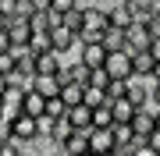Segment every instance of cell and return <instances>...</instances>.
<instances>
[{"label": "cell", "instance_id": "d6986e66", "mask_svg": "<svg viewBox=\"0 0 160 156\" xmlns=\"http://www.w3.org/2000/svg\"><path fill=\"white\" fill-rule=\"evenodd\" d=\"M0 71L4 75H14L18 71V53L14 50H0Z\"/></svg>", "mask_w": 160, "mask_h": 156}, {"label": "cell", "instance_id": "4fadbf2b", "mask_svg": "<svg viewBox=\"0 0 160 156\" xmlns=\"http://www.w3.org/2000/svg\"><path fill=\"white\" fill-rule=\"evenodd\" d=\"M110 110H114V121H132L135 110H139V103L132 96H121V99H110Z\"/></svg>", "mask_w": 160, "mask_h": 156}, {"label": "cell", "instance_id": "d4e9b609", "mask_svg": "<svg viewBox=\"0 0 160 156\" xmlns=\"http://www.w3.org/2000/svg\"><path fill=\"white\" fill-rule=\"evenodd\" d=\"M149 96H153L157 103H160V82H153V78H149Z\"/></svg>", "mask_w": 160, "mask_h": 156}, {"label": "cell", "instance_id": "9c48e42d", "mask_svg": "<svg viewBox=\"0 0 160 156\" xmlns=\"http://www.w3.org/2000/svg\"><path fill=\"white\" fill-rule=\"evenodd\" d=\"M29 89H36V92H43L46 99H50V96H57V92H61V78H57V75H43V71H36Z\"/></svg>", "mask_w": 160, "mask_h": 156}, {"label": "cell", "instance_id": "603a6c76", "mask_svg": "<svg viewBox=\"0 0 160 156\" xmlns=\"http://www.w3.org/2000/svg\"><path fill=\"white\" fill-rule=\"evenodd\" d=\"M0 50H11V32H7V25H0Z\"/></svg>", "mask_w": 160, "mask_h": 156}, {"label": "cell", "instance_id": "5b68a950", "mask_svg": "<svg viewBox=\"0 0 160 156\" xmlns=\"http://www.w3.org/2000/svg\"><path fill=\"white\" fill-rule=\"evenodd\" d=\"M114 128H96L89 131V153H114Z\"/></svg>", "mask_w": 160, "mask_h": 156}, {"label": "cell", "instance_id": "83f0119b", "mask_svg": "<svg viewBox=\"0 0 160 156\" xmlns=\"http://www.w3.org/2000/svg\"><path fill=\"white\" fill-rule=\"evenodd\" d=\"M4 89H7V75L0 71V96H4Z\"/></svg>", "mask_w": 160, "mask_h": 156}, {"label": "cell", "instance_id": "ac0fdd59", "mask_svg": "<svg viewBox=\"0 0 160 156\" xmlns=\"http://www.w3.org/2000/svg\"><path fill=\"white\" fill-rule=\"evenodd\" d=\"M64 114H68V103H64L61 96H50V99H46V117L57 121V117H64Z\"/></svg>", "mask_w": 160, "mask_h": 156}, {"label": "cell", "instance_id": "5bb4252c", "mask_svg": "<svg viewBox=\"0 0 160 156\" xmlns=\"http://www.w3.org/2000/svg\"><path fill=\"white\" fill-rule=\"evenodd\" d=\"M64 117H68L75 128H89V124H92V106H89V103H75V106H68Z\"/></svg>", "mask_w": 160, "mask_h": 156}, {"label": "cell", "instance_id": "2e32d148", "mask_svg": "<svg viewBox=\"0 0 160 156\" xmlns=\"http://www.w3.org/2000/svg\"><path fill=\"white\" fill-rule=\"evenodd\" d=\"M68 106H75V103H82V85L78 82H61V92H57Z\"/></svg>", "mask_w": 160, "mask_h": 156}, {"label": "cell", "instance_id": "7a4b0ae2", "mask_svg": "<svg viewBox=\"0 0 160 156\" xmlns=\"http://www.w3.org/2000/svg\"><path fill=\"white\" fill-rule=\"evenodd\" d=\"M110 78H128L132 75V50H107V60H103Z\"/></svg>", "mask_w": 160, "mask_h": 156}, {"label": "cell", "instance_id": "7402d4cb", "mask_svg": "<svg viewBox=\"0 0 160 156\" xmlns=\"http://www.w3.org/2000/svg\"><path fill=\"white\" fill-rule=\"evenodd\" d=\"M7 139H11V121H7V117H0V145H4Z\"/></svg>", "mask_w": 160, "mask_h": 156}, {"label": "cell", "instance_id": "4316f807", "mask_svg": "<svg viewBox=\"0 0 160 156\" xmlns=\"http://www.w3.org/2000/svg\"><path fill=\"white\" fill-rule=\"evenodd\" d=\"M149 78H153V82H160V60L153 64V75H149Z\"/></svg>", "mask_w": 160, "mask_h": 156}, {"label": "cell", "instance_id": "52a82bcc", "mask_svg": "<svg viewBox=\"0 0 160 156\" xmlns=\"http://www.w3.org/2000/svg\"><path fill=\"white\" fill-rule=\"evenodd\" d=\"M64 60H68L64 53H57V50H43V53H36V71H43V75H57Z\"/></svg>", "mask_w": 160, "mask_h": 156}, {"label": "cell", "instance_id": "8fae6325", "mask_svg": "<svg viewBox=\"0 0 160 156\" xmlns=\"http://www.w3.org/2000/svg\"><path fill=\"white\" fill-rule=\"evenodd\" d=\"M157 128V117L149 114V110L139 106L135 110V117H132V131H135V139H149V131Z\"/></svg>", "mask_w": 160, "mask_h": 156}, {"label": "cell", "instance_id": "ffe728a7", "mask_svg": "<svg viewBox=\"0 0 160 156\" xmlns=\"http://www.w3.org/2000/svg\"><path fill=\"white\" fill-rule=\"evenodd\" d=\"M75 7H78V0H50V11H57L61 18H64V14H71Z\"/></svg>", "mask_w": 160, "mask_h": 156}, {"label": "cell", "instance_id": "f1b7e54d", "mask_svg": "<svg viewBox=\"0 0 160 156\" xmlns=\"http://www.w3.org/2000/svg\"><path fill=\"white\" fill-rule=\"evenodd\" d=\"M0 25H7V18H4V11H0Z\"/></svg>", "mask_w": 160, "mask_h": 156}, {"label": "cell", "instance_id": "ba28073f", "mask_svg": "<svg viewBox=\"0 0 160 156\" xmlns=\"http://www.w3.org/2000/svg\"><path fill=\"white\" fill-rule=\"evenodd\" d=\"M153 64H157L153 50H132V75L149 78V75H153Z\"/></svg>", "mask_w": 160, "mask_h": 156}, {"label": "cell", "instance_id": "f546056e", "mask_svg": "<svg viewBox=\"0 0 160 156\" xmlns=\"http://www.w3.org/2000/svg\"><path fill=\"white\" fill-rule=\"evenodd\" d=\"M0 110H4V99H0Z\"/></svg>", "mask_w": 160, "mask_h": 156}, {"label": "cell", "instance_id": "44dd1931", "mask_svg": "<svg viewBox=\"0 0 160 156\" xmlns=\"http://www.w3.org/2000/svg\"><path fill=\"white\" fill-rule=\"evenodd\" d=\"M149 149H153V156H160V128H153V131H149Z\"/></svg>", "mask_w": 160, "mask_h": 156}, {"label": "cell", "instance_id": "277c9868", "mask_svg": "<svg viewBox=\"0 0 160 156\" xmlns=\"http://www.w3.org/2000/svg\"><path fill=\"white\" fill-rule=\"evenodd\" d=\"M89 131H92V124H89V128H71V135L57 145V149L68 153V156H71V153H89Z\"/></svg>", "mask_w": 160, "mask_h": 156}, {"label": "cell", "instance_id": "3957f363", "mask_svg": "<svg viewBox=\"0 0 160 156\" xmlns=\"http://www.w3.org/2000/svg\"><path fill=\"white\" fill-rule=\"evenodd\" d=\"M153 25H146V21H132L128 25V46L125 50H149V43H153Z\"/></svg>", "mask_w": 160, "mask_h": 156}, {"label": "cell", "instance_id": "30bf717a", "mask_svg": "<svg viewBox=\"0 0 160 156\" xmlns=\"http://www.w3.org/2000/svg\"><path fill=\"white\" fill-rule=\"evenodd\" d=\"M22 114L43 117V114H46V96L36 92V89H25V96H22Z\"/></svg>", "mask_w": 160, "mask_h": 156}, {"label": "cell", "instance_id": "cb8c5ba5", "mask_svg": "<svg viewBox=\"0 0 160 156\" xmlns=\"http://www.w3.org/2000/svg\"><path fill=\"white\" fill-rule=\"evenodd\" d=\"M32 11H50V0H29Z\"/></svg>", "mask_w": 160, "mask_h": 156}, {"label": "cell", "instance_id": "6da1fadb", "mask_svg": "<svg viewBox=\"0 0 160 156\" xmlns=\"http://www.w3.org/2000/svg\"><path fill=\"white\" fill-rule=\"evenodd\" d=\"M11 135L18 142H29V149H32V142L39 139V121H36L32 114H18L11 121Z\"/></svg>", "mask_w": 160, "mask_h": 156}, {"label": "cell", "instance_id": "7c38bea8", "mask_svg": "<svg viewBox=\"0 0 160 156\" xmlns=\"http://www.w3.org/2000/svg\"><path fill=\"white\" fill-rule=\"evenodd\" d=\"M103 46H107V50H125L128 46V29L107 25V29H103Z\"/></svg>", "mask_w": 160, "mask_h": 156}, {"label": "cell", "instance_id": "8992f818", "mask_svg": "<svg viewBox=\"0 0 160 156\" xmlns=\"http://www.w3.org/2000/svg\"><path fill=\"white\" fill-rule=\"evenodd\" d=\"M78 60H82V64H89V68H100V64L107 60V46H103V39L82 43V46H78Z\"/></svg>", "mask_w": 160, "mask_h": 156}, {"label": "cell", "instance_id": "e0dca14e", "mask_svg": "<svg viewBox=\"0 0 160 156\" xmlns=\"http://www.w3.org/2000/svg\"><path fill=\"white\" fill-rule=\"evenodd\" d=\"M92 124H96V128H110V124H114V110H110V103L92 106Z\"/></svg>", "mask_w": 160, "mask_h": 156}, {"label": "cell", "instance_id": "9a60e30c", "mask_svg": "<svg viewBox=\"0 0 160 156\" xmlns=\"http://www.w3.org/2000/svg\"><path fill=\"white\" fill-rule=\"evenodd\" d=\"M82 103L100 106V103H110V96H107V89H103V85H82Z\"/></svg>", "mask_w": 160, "mask_h": 156}, {"label": "cell", "instance_id": "484cf974", "mask_svg": "<svg viewBox=\"0 0 160 156\" xmlns=\"http://www.w3.org/2000/svg\"><path fill=\"white\" fill-rule=\"evenodd\" d=\"M149 50H153V57H157V60H160V32H157V35H153V43H149Z\"/></svg>", "mask_w": 160, "mask_h": 156}]
</instances>
